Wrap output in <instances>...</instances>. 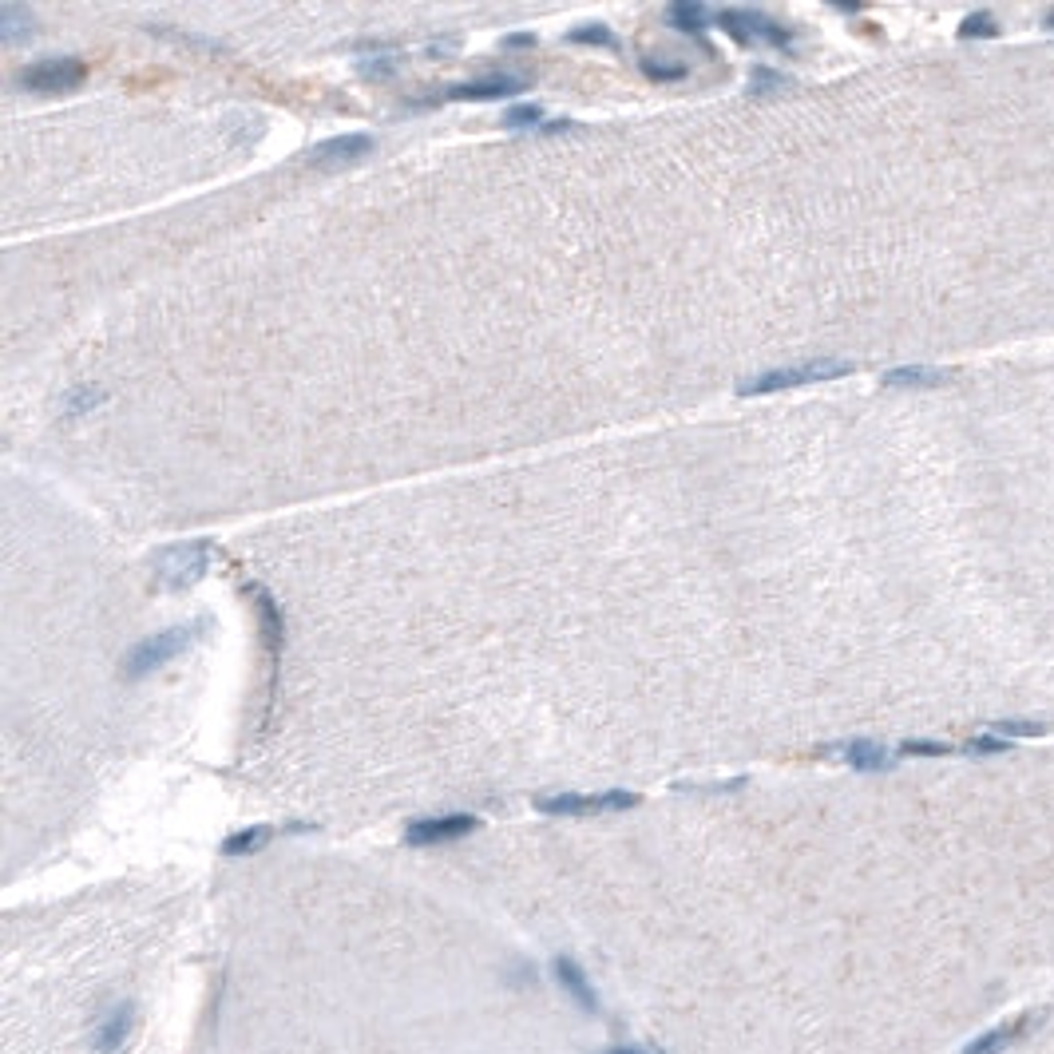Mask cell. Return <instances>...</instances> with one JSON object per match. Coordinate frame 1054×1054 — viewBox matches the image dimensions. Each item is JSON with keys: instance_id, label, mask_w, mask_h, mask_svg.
<instances>
[{"instance_id": "cell-1", "label": "cell", "mask_w": 1054, "mask_h": 1054, "mask_svg": "<svg viewBox=\"0 0 1054 1054\" xmlns=\"http://www.w3.org/2000/svg\"><path fill=\"white\" fill-rule=\"evenodd\" d=\"M214 543L211 539H187V543H171L155 555V583L163 591H187L195 587L207 571H211Z\"/></svg>"}, {"instance_id": "cell-2", "label": "cell", "mask_w": 1054, "mask_h": 1054, "mask_svg": "<svg viewBox=\"0 0 1054 1054\" xmlns=\"http://www.w3.org/2000/svg\"><path fill=\"white\" fill-rule=\"evenodd\" d=\"M203 634V623H191V627H167V631L147 634L143 642L131 646V654L123 658V678L127 682H139L147 678L151 670L167 666L175 654H183L187 646H195V638Z\"/></svg>"}, {"instance_id": "cell-3", "label": "cell", "mask_w": 1054, "mask_h": 1054, "mask_svg": "<svg viewBox=\"0 0 1054 1054\" xmlns=\"http://www.w3.org/2000/svg\"><path fill=\"white\" fill-rule=\"evenodd\" d=\"M852 365L848 361H809V365H793V369H769L757 373L749 381H741V397H765V393H781V389H801L813 381H833V377H848Z\"/></svg>"}, {"instance_id": "cell-4", "label": "cell", "mask_w": 1054, "mask_h": 1054, "mask_svg": "<svg viewBox=\"0 0 1054 1054\" xmlns=\"http://www.w3.org/2000/svg\"><path fill=\"white\" fill-rule=\"evenodd\" d=\"M638 805V793L627 789H607V793H555V797H535V809L547 817H595V813H623Z\"/></svg>"}, {"instance_id": "cell-5", "label": "cell", "mask_w": 1054, "mask_h": 1054, "mask_svg": "<svg viewBox=\"0 0 1054 1054\" xmlns=\"http://www.w3.org/2000/svg\"><path fill=\"white\" fill-rule=\"evenodd\" d=\"M84 76H88V64L80 56H48V60H36V64L20 68L16 84L28 88V92H40V96H56V92L80 88Z\"/></svg>"}, {"instance_id": "cell-6", "label": "cell", "mask_w": 1054, "mask_h": 1054, "mask_svg": "<svg viewBox=\"0 0 1054 1054\" xmlns=\"http://www.w3.org/2000/svg\"><path fill=\"white\" fill-rule=\"evenodd\" d=\"M718 24H722L738 44H769V48H789V44H793V28H785V24H777L773 16L753 12V8H722V12H718Z\"/></svg>"}, {"instance_id": "cell-7", "label": "cell", "mask_w": 1054, "mask_h": 1054, "mask_svg": "<svg viewBox=\"0 0 1054 1054\" xmlns=\"http://www.w3.org/2000/svg\"><path fill=\"white\" fill-rule=\"evenodd\" d=\"M480 829V817L472 813H448V817H421V821H409L405 829V841L409 844H444V841H460L468 833Z\"/></svg>"}, {"instance_id": "cell-8", "label": "cell", "mask_w": 1054, "mask_h": 1054, "mask_svg": "<svg viewBox=\"0 0 1054 1054\" xmlns=\"http://www.w3.org/2000/svg\"><path fill=\"white\" fill-rule=\"evenodd\" d=\"M131 1031H135V1003L119 999V1003H111L104 1015L96 1019V1027H92V1051L96 1054L123 1051V1043L131 1039Z\"/></svg>"}, {"instance_id": "cell-9", "label": "cell", "mask_w": 1054, "mask_h": 1054, "mask_svg": "<svg viewBox=\"0 0 1054 1054\" xmlns=\"http://www.w3.org/2000/svg\"><path fill=\"white\" fill-rule=\"evenodd\" d=\"M369 151H373V135L353 131V135H337V139L317 143L314 155H310V163H314V167H341V163H357V159L369 155Z\"/></svg>"}, {"instance_id": "cell-10", "label": "cell", "mask_w": 1054, "mask_h": 1054, "mask_svg": "<svg viewBox=\"0 0 1054 1054\" xmlns=\"http://www.w3.org/2000/svg\"><path fill=\"white\" fill-rule=\"evenodd\" d=\"M551 971H555V979H559V987L583 1007V1011H599V991L591 987V979L583 975V967L571 959V955H555V963H551Z\"/></svg>"}, {"instance_id": "cell-11", "label": "cell", "mask_w": 1054, "mask_h": 1054, "mask_svg": "<svg viewBox=\"0 0 1054 1054\" xmlns=\"http://www.w3.org/2000/svg\"><path fill=\"white\" fill-rule=\"evenodd\" d=\"M524 88L527 80H520V76H492V80H472V84L444 88L440 100H504V96H516Z\"/></svg>"}, {"instance_id": "cell-12", "label": "cell", "mask_w": 1054, "mask_h": 1054, "mask_svg": "<svg viewBox=\"0 0 1054 1054\" xmlns=\"http://www.w3.org/2000/svg\"><path fill=\"white\" fill-rule=\"evenodd\" d=\"M829 753H837V757H844L852 769H860V773H884V769H892V749H884L880 741H844V745H833Z\"/></svg>"}, {"instance_id": "cell-13", "label": "cell", "mask_w": 1054, "mask_h": 1054, "mask_svg": "<svg viewBox=\"0 0 1054 1054\" xmlns=\"http://www.w3.org/2000/svg\"><path fill=\"white\" fill-rule=\"evenodd\" d=\"M951 373L948 369H936V365H904V369H888L884 373V385L888 389H936V385H948Z\"/></svg>"}, {"instance_id": "cell-14", "label": "cell", "mask_w": 1054, "mask_h": 1054, "mask_svg": "<svg viewBox=\"0 0 1054 1054\" xmlns=\"http://www.w3.org/2000/svg\"><path fill=\"white\" fill-rule=\"evenodd\" d=\"M1031 1027V1019H1011V1023H1003V1027H995V1031H987V1035H979L975 1043H967L963 1047V1054H1003L1023 1031Z\"/></svg>"}, {"instance_id": "cell-15", "label": "cell", "mask_w": 1054, "mask_h": 1054, "mask_svg": "<svg viewBox=\"0 0 1054 1054\" xmlns=\"http://www.w3.org/2000/svg\"><path fill=\"white\" fill-rule=\"evenodd\" d=\"M32 24H36V16H32L28 8H20V4H0V40H4V44H16V40L32 36Z\"/></svg>"}, {"instance_id": "cell-16", "label": "cell", "mask_w": 1054, "mask_h": 1054, "mask_svg": "<svg viewBox=\"0 0 1054 1054\" xmlns=\"http://www.w3.org/2000/svg\"><path fill=\"white\" fill-rule=\"evenodd\" d=\"M270 837H274V829H266V825L238 829V833H230V837L222 841V852H226V856H250V852H258V848H266Z\"/></svg>"}, {"instance_id": "cell-17", "label": "cell", "mask_w": 1054, "mask_h": 1054, "mask_svg": "<svg viewBox=\"0 0 1054 1054\" xmlns=\"http://www.w3.org/2000/svg\"><path fill=\"white\" fill-rule=\"evenodd\" d=\"M666 16H670V24H674L678 32H690V36L702 32V28L710 24V12H706L702 4H694V0H678V4H670Z\"/></svg>"}, {"instance_id": "cell-18", "label": "cell", "mask_w": 1054, "mask_h": 1054, "mask_svg": "<svg viewBox=\"0 0 1054 1054\" xmlns=\"http://www.w3.org/2000/svg\"><path fill=\"white\" fill-rule=\"evenodd\" d=\"M100 401H104V389H96V385H80V389H72V393L64 397V417H84V413H92Z\"/></svg>"}, {"instance_id": "cell-19", "label": "cell", "mask_w": 1054, "mask_h": 1054, "mask_svg": "<svg viewBox=\"0 0 1054 1054\" xmlns=\"http://www.w3.org/2000/svg\"><path fill=\"white\" fill-rule=\"evenodd\" d=\"M987 734H995V738H1043L1047 726L1043 722H991Z\"/></svg>"}, {"instance_id": "cell-20", "label": "cell", "mask_w": 1054, "mask_h": 1054, "mask_svg": "<svg viewBox=\"0 0 1054 1054\" xmlns=\"http://www.w3.org/2000/svg\"><path fill=\"white\" fill-rule=\"evenodd\" d=\"M995 32H999V24H995L991 12H971V16H963V24H959V36H963V40H979V36H995Z\"/></svg>"}, {"instance_id": "cell-21", "label": "cell", "mask_w": 1054, "mask_h": 1054, "mask_svg": "<svg viewBox=\"0 0 1054 1054\" xmlns=\"http://www.w3.org/2000/svg\"><path fill=\"white\" fill-rule=\"evenodd\" d=\"M571 44H603V48H615V32L607 24H583L575 32H567Z\"/></svg>"}, {"instance_id": "cell-22", "label": "cell", "mask_w": 1054, "mask_h": 1054, "mask_svg": "<svg viewBox=\"0 0 1054 1054\" xmlns=\"http://www.w3.org/2000/svg\"><path fill=\"white\" fill-rule=\"evenodd\" d=\"M504 123H508V127H516V131H524V127L539 131V127H543V107H535V104L512 107V111L504 115Z\"/></svg>"}, {"instance_id": "cell-23", "label": "cell", "mask_w": 1054, "mask_h": 1054, "mask_svg": "<svg viewBox=\"0 0 1054 1054\" xmlns=\"http://www.w3.org/2000/svg\"><path fill=\"white\" fill-rule=\"evenodd\" d=\"M642 72L650 80H662V84H674V80H686V64H658V60H642Z\"/></svg>"}, {"instance_id": "cell-24", "label": "cell", "mask_w": 1054, "mask_h": 1054, "mask_svg": "<svg viewBox=\"0 0 1054 1054\" xmlns=\"http://www.w3.org/2000/svg\"><path fill=\"white\" fill-rule=\"evenodd\" d=\"M900 753H912V757H948L951 745H944V741H904Z\"/></svg>"}, {"instance_id": "cell-25", "label": "cell", "mask_w": 1054, "mask_h": 1054, "mask_svg": "<svg viewBox=\"0 0 1054 1054\" xmlns=\"http://www.w3.org/2000/svg\"><path fill=\"white\" fill-rule=\"evenodd\" d=\"M781 88H785V76H777L773 68H757L753 72V92L769 96V92H781Z\"/></svg>"}, {"instance_id": "cell-26", "label": "cell", "mask_w": 1054, "mask_h": 1054, "mask_svg": "<svg viewBox=\"0 0 1054 1054\" xmlns=\"http://www.w3.org/2000/svg\"><path fill=\"white\" fill-rule=\"evenodd\" d=\"M963 749H967V753H975V757H983V753H1003V749H1007V738H995V734H979V738L967 741Z\"/></svg>"}, {"instance_id": "cell-27", "label": "cell", "mask_w": 1054, "mask_h": 1054, "mask_svg": "<svg viewBox=\"0 0 1054 1054\" xmlns=\"http://www.w3.org/2000/svg\"><path fill=\"white\" fill-rule=\"evenodd\" d=\"M603 1054H662V1051H650V1047H611Z\"/></svg>"}, {"instance_id": "cell-28", "label": "cell", "mask_w": 1054, "mask_h": 1054, "mask_svg": "<svg viewBox=\"0 0 1054 1054\" xmlns=\"http://www.w3.org/2000/svg\"><path fill=\"white\" fill-rule=\"evenodd\" d=\"M508 44H512V48H524V44H535V36H512Z\"/></svg>"}, {"instance_id": "cell-29", "label": "cell", "mask_w": 1054, "mask_h": 1054, "mask_svg": "<svg viewBox=\"0 0 1054 1054\" xmlns=\"http://www.w3.org/2000/svg\"><path fill=\"white\" fill-rule=\"evenodd\" d=\"M1043 24H1047V28H1054V8L1047 12V16H1043Z\"/></svg>"}]
</instances>
